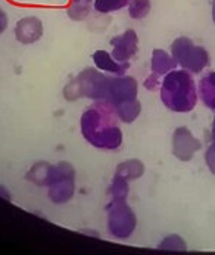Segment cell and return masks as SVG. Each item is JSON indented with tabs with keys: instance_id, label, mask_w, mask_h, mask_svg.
Segmentation results:
<instances>
[{
	"instance_id": "11",
	"label": "cell",
	"mask_w": 215,
	"mask_h": 255,
	"mask_svg": "<svg viewBox=\"0 0 215 255\" xmlns=\"http://www.w3.org/2000/svg\"><path fill=\"white\" fill-rule=\"evenodd\" d=\"M92 59L98 70L112 75H125L130 68V62H118L112 53H108L107 50H96L92 55Z\"/></svg>"
},
{
	"instance_id": "16",
	"label": "cell",
	"mask_w": 215,
	"mask_h": 255,
	"mask_svg": "<svg viewBox=\"0 0 215 255\" xmlns=\"http://www.w3.org/2000/svg\"><path fill=\"white\" fill-rule=\"evenodd\" d=\"M95 7V0H71L67 13L72 21H84Z\"/></svg>"
},
{
	"instance_id": "21",
	"label": "cell",
	"mask_w": 215,
	"mask_h": 255,
	"mask_svg": "<svg viewBox=\"0 0 215 255\" xmlns=\"http://www.w3.org/2000/svg\"><path fill=\"white\" fill-rule=\"evenodd\" d=\"M161 83L162 81H159V75L152 73L144 80V87L150 92H155L156 89H161Z\"/></svg>"
},
{
	"instance_id": "6",
	"label": "cell",
	"mask_w": 215,
	"mask_h": 255,
	"mask_svg": "<svg viewBox=\"0 0 215 255\" xmlns=\"http://www.w3.org/2000/svg\"><path fill=\"white\" fill-rule=\"evenodd\" d=\"M108 232L119 241L128 239L137 226V217L124 199H110L107 208Z\"/></svg>"
},
{
	"instance_id": "12",
	"label": "cell",
	"mask_w": 215,
	"mask_h": 255,
	"mask_svg": "<svg viewBox=\"0 0 215 255\" xmlns=\"http://www.w3.org/2000/svg\"><path fill=\"white\" fill-rule=\"evenodd\" d=\"M177 61L173 58L171 53L162 50V49H153L152 59H150V71L159 77H164L173 70L177 68Z\"/></svg>"
},
{
	"instance_id": "23",
	"label": "cell",
	"mask_w": 215,
	"mask_h": 255,
	"mask_svg": "<svg viewBox=\"0 0 215 255\" xmlns=\"http://www.w3.org/2000/svg\"><path fill=\"white\" fill-rule=\"evenodd\" d=\"M1 13V31H4L6 30V24H7V19H6V12H0Z\"/></svg>"
},
{
	"instance_id": "20",
	"label": "cell",
	"mask_w": 215,
	"mask_h": 255,
	"mask_svg": "<svg viewBox=\"0 0 215 255\" xmlns=\"http://www.w3.org/2000/svg\"><path fill=\"white\" fill-rule=\"evenodd\" d=\"M158 250H162V251H187V245H186L184 239L179 235H168L158 245Z\"/></svg>"
},
{
	"instance_id": "3",
	"label": "cell",
	"mask_w": 215,
	"mask_h": 255,
	"mask_svg": "<svg viewBox=\"0 0 215 255\" xmlns=\"http://www.w3.org/2000/svg\"><path fill=\"white\" fill-rule=\"evenodd\" d=\"M108 87L109 75L101 73L98 68H86L65 86L64 96L70 102L80 98L104 101L108 96Z\"/></svg>"
},
{
	"instance_id": "10",
	"label": "cell",
	"mask_w": 215,
	"mask_h": 255,
	"mask_svg": "<svg viewBox=\"0 0 215 255\" xmlns=\"http://www.w3.org/2000/svg\"><path fill=\"white\" fill-rule=\"evenodd\" d=\"M15 38L22 44L36 43L43 36V22L37 16L21 18L15 25Z\"/></svg>"
},
{
	"instance_id": "15",
	"label": "cell",
	"mask_w": 215,
	"mask_h": 255,
	"mask_svg": "<svg viewBox=\"0 0 215 255\" xmlns=\"http://www.w3.org/2000/svg\"><path fill=\"white\" fill-rule=\"evenodd\" d=\"M116 176L119 177H124L125 180L131 182V180H137L140 179L144 174V164L139 159H128V161H124L121 162L118 167H116V171H115Z\"/></svg>"
},
{
	"instance_id": "25",
	"label": "cell",
	"mask_w": 215,
	"mask_h": 255,
	"mask_svg": "<svg viewBox=\"0 0 215 255\" xmlns=\"http://www.w3.org/2000/svg\"><path fill=\"white\" fill-rule=\"evenodd\" d=\"M213 21H214L215 24V0L213 1Z\"/></svg>"
},
{
	"instance_id": "22",
	"label": "cell",
	"mask_w": 215,
	"mask_h": 255,
	"mask_svg": "<svg viewBox=\"0 0 215 255\" xmlns=\"http://www.w3.org/2000/svg\"><path fill=\"white\" fill-rule=\"evenodd\" d=\"M205 162L210 168V171L215 176V145H211L207 149V153H205Z\"/></svg>"
},
{
	"instance_id": "2",
	"label": "cell",
	"mask_w": 215,
	"mask_h": 255,
	"mask_svg": "<svg viewBox=\"0 0 215 255\" xmlns=\"http://www.w3.org/2000/svg\"><path fill=\"white\" fill-rule=\"evenodd\" d=\"M198 87L187 70H173L161 83V101L173 112H190L198 104Z\"/></svg>"
},
{
	"instance_id": "13",
	"label": "cell",
	"mask_w": 215,
	"mask_h": 255,
	"mask_svg": "<svg viewBox=\"0 0 215 255\" xmlns=\"http://www.w3.org/2000/svg\"><path fill=\"white\" fill-rule=\"evenodd\" d=\"M198 95L208 110L215 111V71L208 73L199 80Z\"/></svg>"
},
{
	"instance_id": "24",
	"label": "cell",
	"mask_w": 215,
	"mask_h": 255,
	"mask_svg": "<svg viewBox=\"0 0 215 255\" xmlns=\"http://www.w3.org/2000/svg\"><path fill=\"white\" fill-rule=\"evenodd\" d=\"M211 140H213V145H215V118L213 121V127H211Z\"/></svg>"
},
{
	"instance_id": "18",
	"label": "cell",
	"mask_w": 215,
	"mask_h": 255,
	"mask_svg": "<svg viewBox=\"0 0 215 255\" xmlns=\"http://www.w3.org/2000/svg\"><path fill=\"white\" fill-rule=\"evenodd\" d=\"M150 7V0H131L128 3V15L133 19H143L149 15Z\"/></svg>"
},
{
	"instance_id": "17",
	"label": "cell",
	"mask_w": 215,
	"mask_h": 255,
	"mask_svg": "<svg viewBox=\"0 0 215 255\" xmlns=\"http://www.w3.org/2000/svg\"><path fill=\"white\" fill-rule=\"evenodd\" d=\"M108 193L110 195V199H124V201H127V196L130 193L128 180H125L124 177H119V176L115 174L109 189H108Z\"/></svg>"
},
{
	"instance_id": "5",
	"label": "cell",
	"mask_w": 215,
	"mask_h": 255,
	"mask_svg": "<svg viewBox=\"0 0 215 255\" xmlns=\"http://www.w3.org/2000/svg\"><path fill=\"white\" fill-rule=\"evenodd\" d=\"M171 55L183 70L192 74L202 73L211 62L208 50L202 46H196L189 37H177L173 41Z\"/></svg>"
},
{
	"instance_id": "14",
	"label": "cell",
	"mask_w": 215,
	"mask_h": 255,
	"mask_svg": "<svg viewBox=\"0 0 215 255\" xmlns=\"http://www.w3.org/2000/svg\"><path fill=\"white\" fill-rule=\"evenodd\" d=\"M116 114L119 117V121L124 123V124H130L133 121L137 120V117L140 115L142 112V104L139 102V99H130V101H125V102H121L118 105H113Z\"/></svg>"
},
{
	"instance_id": "9",
	"label": "cell",
	"mask_w": 215,
	"mask_h": 255,
	"mask_svg": "<svg viewBox=\"0 0 215 255\" xmlns=\"http://www.w3.org/2000/svg\"><path fill=\"white\" fill-rule=\"evenodd\" d=\"M110 44H112V56L118 62H128L137 53L139 37L134 30H125L122 34L113 37L110 40Z\"/></svg>"
},
{
	"instance_id": "4",
	"label": "cell",
	"mask_w": 215,
	"mask_h": 255,
	"mask_svg": "<svg viewBox=\"0 0 215 255\" xmlns=\"http://www.w3.org/2000/svg\"><path fill=\"white\" fill-rule=\"evenodd\" d=\"M44 187H47V196L53 204H67L75 193V170L70 162H58L50 165Z\"/></svg>"
},
{
	"instance_id": "1",
	"label": "cell",
	"mask_w": 215,
	"mask_h": 255,
	"mask_svg": "<svg viewBox=\"0 0 215 255\" xmlns=\"http://www.w3.org/2000/svg\"><path fill=\"white\" fill-rule=\"evenodd\" d=\"M81 134L87 143L102 149L116 150L122 145V131L115 107L107 101H95L80 120Z\"/></svg>"
},
{
	"instance_id": "8",
	"label": "cell",
	"mask_w": 215,
	"mask_h": 255,
	"mask_svg": "<svg viewBox=\"0 0 215 255\" xmlns=\"http://www.w3.org/2000/svg\"><path fill=\"white\" fill-rule=\"evenodd\" d=\"M202 147V143L192 134L187 127H177L173 134V155L183 161H190L195 153Z\"/></svg>"
},
{
	"instance_id": "7",
	"label": "cell",
	"mask_w": 215,
	"mask_h": 255,
	"mask_svg": "<svg viewBox=\"0 0 215 255\" xmlns=\"http://www.w3.org/2000/svg\"><path fill=\"white\" fill-rule=\"evenodd\" d=\"M139 93V84L136 78L130 75H109V87H108L107 101L112 105H118L121 102L136 99Z\"/></svg>"
},
{
	"instance_id": "19",
	"label": "cell",
	"mask_w": 215,
	"mask_h": 255,
	"mask_svg": "<svg viewBox=\"0 0 215 255\" xmlns=\"http://www.w3.org/2000/svg\"><path fill=\"white\" fill-rule=\"evenodd\" d=\"M131 0H95V10L99 13H110L128 6Z\"/></svg>"
}]
</instances>
